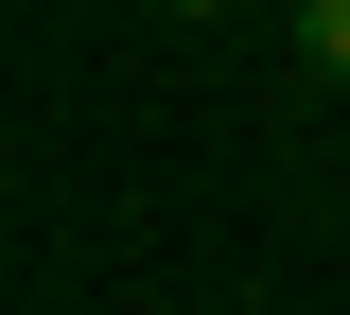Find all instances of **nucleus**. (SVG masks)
<instances>
[{
	"instance_id": "nucleus-2",
	"label": "nucleus",
	"mask_w": 350,
	"mask_h": 315,
	"mask_svg": "<svg viewBox=\"0 0 350 315\" xmlns=\"http://www.w3.org/2000/svg\"><path fill=\"white\" fill-rule=\"evenodd\" d=\"M158 18H228V0H158Z\"/></svg>"
},
{
	"instance_id": "nucleus-1",
	"label": "nucleus",
	"mask_w": 350,
	"mask_h": 315,
	"mask_svg": "<svg viewBox=\"0 0 350 315\" xmlns=\"http://www.w3.org/2000/svg\"><path fill=\"white\" fill-rule=\"evenodd\" d=\"M298 53H315V70L350 88V0H298Z\"/></svg>"
}]
</instances>
